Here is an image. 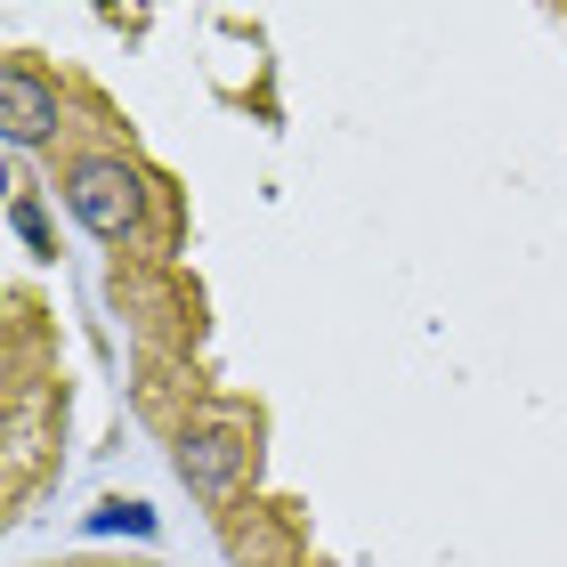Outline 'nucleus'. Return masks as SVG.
Returning a JSON list of instances; mask_svg holds the SVG:
<instances>
[{"mask_svg":"<svg viewBox=\"0 0 567 567\" xmlns=\"http://www.w3.org/2000/svg\"><path fill=\"white\" fill-rule=\"evenodd\" d=\"M65 203H73V219L90 227V236H131L138 227V171L131 163H73L65 178Z\"/></svg>","mask_w":567,"mask_h":567,"instance_id":"nucleus-1","label":"nucleus"},{"mask_svg":"<svg viewBox=\"0 0 567 567\" xmlns=\"http://www.w3.org/2000/svg\"><path fill=\"white\" fill-rule=\"evenodd\" d=\"M0 131L9 146H33L58 131V82H41L33 65H0Z\"/></svg>","mask_w":567,"mask_h":567,"instance_id":"nucleus-2","label":"nucleus"},{"mask_svg":"<svg viewBox=\"0 0 567 567\" xmlns=\"http://www.w3.org/2000/svg\"><path fill=\"white\" fill-rule=\"evenodd\" d=\"M236 471H244V437L236 430H203V437L178 446V478H187L203 503H219L227 486H236Z\"/></svg>","mask_w":567,"mask_h":567,"instance_id":"nucleus-3","label":"nucleus"},{"mask_svg":"<svg viewBox=\"0 0 567 567\" xmlns=\"http://www.w3.org/2000/svg\"><path fill=\"white\" fill-rule=\"evenodd\" d=\"M154 535V511L146 503H106V511H90V535Z\"/></svg>","mask_w":567,"mask_h":567,"instance_id":"nucleus-4","label":"nucleus"},{"mask_svg":"<svg viewBox=\"0 0 567 567\" xmlns=\"http://www.w3.org/2000/svg\"><path fill=\"white\" fill-rule=\"evenodd\" d=\"M9 227H17V236H24V251H49V227H41V212H33V203H9Z\"/></svg>","mask_w":567,"mask_h":567,"instance_id":"nucleus-5","label":"nucleus"}]
</instances>
